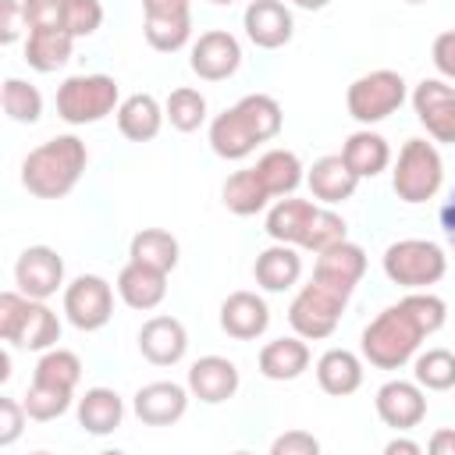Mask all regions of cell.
I'll use <instances>...</instances> for the list:
<instances>
[{"label": "cell", "mask_w": 455, "mask_h": 455, "mask_svg": "<svg viewBox=\"0 0 455 455\" xmlns=\"http://www.w3.org/2000/svg\"><path fill=\"white\" fill-rule=\"evenodd\" d=\"M89 149L78 135H57L21 160V185L36 199H64L85 174Z\"/></svg>", "instance_id": "obj_1"}, {"label": "cell", "mask_w": 455, "mask_h": 455, "mask_svg": "<svg viewBox=\"0 0 455 455\" xmlns=\"http://www.w3.org/2000/svg\"><path fill=\"white\" fill-rule=\"evenodd\" d=\"M423 338H427V331L419 327V320L402 302H395V306H387L384 313H377L363 327L359 348H363V359L370 366H377V370H402L409 359H416Z\"/></svg>", "instance_id": "obj_2"}, {"label": "cell", "mask_w": 455, "mask_h": 455, "mask_svg": "<svg viewBox=\"0 0 455 455\" xmlns=\"http://www.w3.org/2000/svg\"><path fill=\"white\" fill-rule=\"evenodd\" d=\"M352 291H355V288H348V284H341V281H334V277L313 270L309 284H302V288L295 291L291 306H288V323H291V331H295L299 338H306V341H323V338H331V334L338 331V323H341V313H345Z\"/></svg>", "instance_id": "obj_3"}, {"label": "cell", "mask_w": 455, "mask_h": 455, "mask_svg": "<svg viewBox=\"0 0 455 455\" xmlns=\"http://www.w3.org/2000/svg\"><path fill=\"white\" fill-rule=\"evenodd\" d=\"M441 185H444V160H441L437 146L427 139H409L398 149V160L391 171L395 196L409 206H419V203L434 199L441 192Z\"/></svg>", "instance_id": "obj_4"}, {"label": "cell", "mask_w": 455, "mask_h": 455, "mask_svg": "<svg viewBox=\"0 0 455 455\" xmlns=\"http://www.w3.org/2000/svg\"><path fill=\"white\" fill-rule=\"evenodd\" d=\"M384 274L391 284L398 288H430L437 284L444 274H448V256L437 242H427V238H402V242H391L384 249Z\"/></svg>", "instance_id": "obj_5"}, {"label": "cell", "mask_w": 455, "mask_h": 455, "mask_svg": "<svg viewBox=\"0 0 455 455\" xmlns=\"http://www.w3.org/2000/svg\"><path fill=\"white\" fill-rule=\"evenodd\" d=\"M121 89L110 75H71L57 89V117L68 124H96L114 114Z\"/></svg>", "instance_id": "obj_6"}, {"label": "cell", "mask_w": 455, "mask_h": 455, "mask_svg": "<svg viewBox=\"0 0 455 455\" xmlns=\"http://www.w3.org/2000/svg\"><path fill=\"white\" fill-rule=\"evenodd\" d=\"M345 103H348V114L359 121V124H377L384 117H391L402 103H405V78L391 68H377V71H366L359 75L348 92H345Z\"/></svg>", "instance_id": "obj_7"}, {"label": "cell", "mask_w": 455, "mask_h": 455, "mask_svg": "<svg viewBox=\"0 0 455 455\" xmlns=\"http://www.w3.org/2000/svg\"><path fill=\"white\" fill-rule=\"evenodd\" d=\"M64 316L78 331H100L114 316V288L100 274H78L64 284Z\"/></svg>", "instance_id": "obj_8"}, {"label": "cell", "mask_w": 455, "mask_h": 455, "mask_svg": "<svg viewBox=\"0 0 455 455\" xmlns=\"http://www.w3.org/2000/svg\"><path fill=\"white\" fill-rule=\"evenodd\" d=\"M412 110L434 142H455V89L441 78H423L412 89Z\"/></svg>", "instance_id": "obj_9"}, {"label": "cell", "mask_w": 455, "mask_h": 455, "mask_svg": "<svg viewBox=\"0 0 455 455\" xmlns=\"http://www.w3.org/2000/svg\"><path fill=\"white\" fill-rule=\"evenodd\" d=\"M188 68L203 78V82H224L242 68V46L231 32L224 28H210L192 43L188 53Z\"/></svg>", "instance_id": "obj_10"}, {"label": "cell", "mask_w": 455, "mask_h": 455, "mask_svg": "<svg viewBox=\"0 0 455 455\" xmlns=\"http://www.w3.org/2000/svg\"><path fill=\"white\" fill-rule=\"evenodd\" d=\"M14 284L28 299H50L64 288V259L50 245H28L14 263Z\"/></svg>", "instance_id": "obj_11"}, {"label": "cell", "mask_w": 455, "mask_h": 455, "mask_svg": "<svg viewBox=\"0 0 455 455\" xmlns=\"http://www.w3.org/2000/svg\"><path fill=\"white\" fill-rule=\"evenodd\" d=\"M373 405H377L380 423L398 430V434L412 430V427H419L427 419V395H423V387L416 380H387V384H380Z\"/></svg>", "instance_id": "obj_12"}, {"label": "cell", "mask_w": 455, "mask_h": 455, "mask_svg": "<svg viewBox=\"0 0 455 455\" xmlns=\"http://www.w3.org/2000/svg\"><path fill=\"white\" fill-rule=\"evenodd\" d=\"M188 384H174V380H153V384H142L135 391V416L146 423V427H171L185 416L188 409Z\"/></svg>", "instance_id": "obj_13"}, {"label": "cell", "mask_w": 455, "mask_h": 455, "mask_svg": "<svg viewBox=\"0 0 455 455\" xmlns=\"http://www.w3.org/2000/svg\"><path fill=\"white\" fill-rule=\"evenodd\" d=\"M139 352L153 366H174L188 352V331L178 316H149L139 331Z\"/></svg>", "instance_id": "obj_14"}, {"label": "cell", "mask_w": 455, "mask_h": 455, "mask_svg": "<svg viewBox=\"0 0 455 455\" xmlns=\"http://www.w3.org/2000/svg\"><path fill=\"white\" fill-rule=\"evenodd\" d=\"M185 384H188L192 398H199L206 405H220L228 398H235L242 377H238V366L231 359H224V355H203V359H196L188 366V380Z\"/></svg>", "instance_id": "obj_15"}, {"label": "cell", "mask_w": 455, "mask_h": 455, "mask_svg": "<svg viewBox=\"0 0 455 455\" xmlns=\"http://www.w3.org/2000/svg\"><path fill=\"white\" fill-rule=\"evenodd\" d=\"M242 25H245V36L252 39V46H259V50H281L295 32L291 11L281 0H252L242 14Z\"/></svg>", "instance_id": "obj_16"}, {"label": "cell", "mask_w": 455, "mask_h": 455, "mask_svg": "<svg viewBox=\"0 0 455 455\" xmlns=\"http://www.w3.org/2000/svg\"><path fill=\"white\" fill-rule=\"evenodd\" d=\"M220 327L235 341H252L270 327V306L256 291H231L220 302Z\"/></svg>", "instance_id": "obj_17"}, {"label": "cell", "mask_w": 455, "mask_h": 455, "mask_svg": "<svg viewBox=\"0 0 455 455\" xmlns=\"http://www.w3.org/2000/svg\"><path fill=\"white\" fill-rule=\"evenodd\" d=\"M117 295L124 306L132 309H156L167 295V274L156 270V267H146L139 259H128L117 274Z\"/></svg>", "instance_id": "obj_18"}, {"label": "cell", "mask_w": 455, "mask_h": 455, "mask_svg": "<svg viewBox=\"0 0 455 455\" xmlns=\"http://www.w3.org/2000/svg\"><path fill=\"white\" fill-rule=\"evenodd\" d=\"M114 114H117V132H121L128 142H149V139H156L160 128H164V121H167L164 107H160L156 96H149V92H132V96H124Z\"/></svg>", "instance_id": "obj_19"}, {"label": "cell", "mask_w": 455, "mask_h": 455, "mask_svg": "<svg viewBox=\"0 0 455 455\" xmlns=\"http://www.w3.org/2000/svg\"><path fill=\"white\" fill-rule=\"evenodd\" d=\"M306 181H309L313 199H320V203H327V206L352 199V196H355V185H359L355 171L345 164V156H341V153H331V156L313 160V167H309Z\"/></svg>", "instance_id": "obj_20"}, {"label": "cell", "mask_w": 455, "mask_h": 455, "mask_svg": "<svg viewBox=\"0 0 455 455\" xmlns=\"http://www.w3.org/2000/svg\"><path fill=\"white\" fill-rule=\"evenodd\" d=\"M320 206H313L309 199H295V196H284L270 206L267 213V235L274 242H284V245H295L302 249L309 228H313V217H316Z\"/></svg>", "instance_id": "obj_21"}, {"label": "cell", "mask_w": 455, "mask_h": 455, "mask_svg": "<svg viewBox=\"0 0 455 455\" xmlns=\"http://www.w3.org/2000/svg\"><path fill=\"white\" fill-rule=\"evenodd\" d=\"M252 277L263 291H288L299 277H302V256L295 252V245L274 242L270 249H263L252 263Z\"/></svg>", "instance_id": "obj_22"}, {"label": "cell", "mask_w": 455, "mask_h": 455, "mask_svg": "<svg viewBox=\"0 0 455 455\" xmlns=\"http://www.w3.org/2000/svg\"><path fill=\"white\" fill-rule=\"evenodd\" d=\"M57 341H60V316L46 306V299H28L11 345L28 348V352H46Z\"/></svg>", "instance_id": "obj_23"}, {"label": "cell", "mask_w": 455, "mask_h": 455, "mask_svg": "<svg viewBox=\"0 0 455 455\" xmlns=\"http://www.w3.org/2000/svg\"><path fill=\"white\" fill-rule=\"evenodd\" d=\"M309 370V345L306 338H274L259 348V373L267 380H295Z\"/></svg>", "instance_id": "obj_24"}, {"label": "cell", "mask_w": 455, "mask_h": 455, "mask_svg": "<svg viewBox=\"0 0 455 455\" xmlns=\"http://www.w3.org/2000/svg\"><path fill=\"white\" fill-rule=\"evenodd\" d=\"M316 384L334 395V398H345L352 391H359L363 384V359L348 348H327L320 359H316Z\"/></svg>", "instance_id": "obj_25"}, {"label": "cell", "mask_w": 455, "mask_h": 455, "mask_svg": "<svg viewBox=\"0 0 455 455\" xmlns=\"http://www.w3.org/2000/svg\"><path fill=\"white\" fill-rule=\"evenodd\" d=\"M124 419V402L117 391L110 387H89L82 398H78V427L85 434H96V437H107L121 427Z\"/></svg>", "instance_id": "obj_26"}, {"label": "cell", "mask_w": 455, "mask_h": 455, "mask_svg": "<svg viewBox=\"0 0 455 455\" xmlns=\"http://www.w3.org/2000/svg\"><path fill=\"white\" fill-rule=\"evenodd\" d=\"M341 156H345V164L355 171V178L363 181V178H377L380 171H387V164H391V146H387L384 135H377V132H370V128H359V132H352V135L345 139Z\"/></svg>", "instance_id": "obj_27"}, {"label": "cell", "mask_w": 455, "mask_h": 455, "mask_svg": "<svg viewBox=\"0 0 455 455\" xmlns=\"http://www.w3.org/2000/svg\"><path fill=\"white\" fill-rule=\"evenodd\" d=\"M256 146H259V139L249 132V124L242 121V114L235 107H228L224 114H217L210 121V149L220 160H245Z\"/></svg>", "instance_id": "obj_28"}, {"label": "cell", "mask_w": 455, "mask_h": 455, "mask_svg": "<svg viewBox=\"0 0 455 455\" xmlns=\"http://www.w3.org/2000/svg\"><path fill=\"white\" fill-rule=\"evenodd\" d=\"M71 46H75V36L68 28H28L25 60H28V68L50 75L71 60Z\"/></svg>", "instance_id": "obj_29"}, {"label": "cell", "mask_w": 455, "mask_h": 455, "mask_svg": "<svg viewBox=\"0 0 455 455\" xmlns=\"http://www.w3.org/2000/svg\"><path fill=\"white\" fill-rule=\"evenodd\" d=\"M302 160L291 153V149H267L259 160H256V174L263 181V188L274 196H291L299 185H302Z\"/></svg>", "instance_id": "obj_30"}, {"label": "cell", "mask_w": 455, "mask_h": 455, "mask_svg": "<svg viewBox=\"0 0 455 455\" xmlns=\"http://www.w3.org/2000/svg\"><path fill=\"white\" fill-rule=\"evenodd\" d=\"M82 380V359L71 352V348H46L32 370V384H43V387H53V391H68L75 395Z\"/></svg>", "instance_id": "obj_31"}, {"label": "cell", "mask_w": 455, "mask_h": 455, "mask_svg": "<svg viewBox=\"0 0 455 455\" xmlns=\"http://www.w3.org/2000/svg\"><path fill=\"white\" fill-rule=\"evenodd\" d=\"M220 199H224V206H228L235 217H252V213H259V210L270 203V192L263 188L256 167H242V171H235V174L224 181Z\"/></svg>", "instance_id": "obj_32"}, {"label": "cell", "mask_w": 455, "mask_h": 455, "mask_svg": "<svg viewBox=\"0 0 455 455\" xmlns=\"http://www.w3.org/2000/svg\"><path fill=\"white\" fill-rule=\"evenodd\" d=\"M178 252H181L178 249V238L171 231H164V228H142L132 238V245H128V256L132 259H139L146 267H156L164 274H171L178 267Z\"/></svg>", "instance_id": "obj_33"}, {"label": "cell", "mask_w": 455, "mask_h": 455, "mask_svg": "<svg viewBox=\"0 0 455 455\" xmlns=\"http://www.w3.org/2000/svg\"><path fill=\"white\" fill-rule=\"evenodd\" d=\"M235 110L242 114V121L249 124V132H252L259 142H270V139L281 132V121H284L281 103H277L274 96H267V92H249V96H242V100L235 103Z\"/></svg>", "instance_id": "obj_34"}, {"label": "cell", "mask_w": 455, "mask_h": 455, "mask_svg": "<svg viewBox=\"0 0 455 455\" xmlns=\"http://www.w3.org/2000/svg\"><path fill=\"white\" fill-rule=\"evenodd\" d=\"M412 377L423 391H451L455 387V352L427 348L412 359Z\"/></svg>", "instance_id": "obj_35"}, {"label": "cell", "mask_w": 455, "mask_h": 455, "mask_svg": "<svg viewBox=\"0 0 455 455\" xmlns=\"http://www.w3.org/2000/svg\"><path fill=\"white\" fill-rule=\"evenodd\" d=\"M0 103H4V114L11 121H18V124H36L43 117V96L25 78H4Z\"/></svg>", "instance_id": "obj_36"}, {"label": "cell", "mask_w": 455, "mask_h": 455, "mask_svg": "<svg viewBox=\"0 0 455 455\" xmlns=\"http://www.w3.org/2000/svg\"><path fill=\"white\" fill-rule=\"evenodd\" d=\"M164 114H167L171 128H178V132H196V128L206 121V96H203L199 89L178 85V89L167 96Z\"/></svg>", "instance_id": "obj_37"}, {"label": "cell", "mask_w": 455, "mask_h": 455, "mask_svg": "<svg viewBox=\"0 0 455 455\" xmlns=\"http://www.w3.org/2000/svg\"><path fill=\"white\" fill-rule=\"evenodd\" d=\"M146 43L160 53H174L192 39V18H146L142 21Z\"/></svg>", "instance_id": "obj_38"}, {"label": "cell", "mask_w": 455, "mask_h": 455, "mask_svg": "<svg viewBox=\"0 0 455 455\" xmlns=\"http://www.w3.org/2000/svg\"><path fill=\"white\" fill-rule=\"evenodd\" d=\"M71 398H75V395H68V391H53V387L32 384V387L25 391V398H21V405H25L28 419L50 423V419H57V416H64V412L71 409Z\"/></svg>", "instance_id": "obj_39"}, {"label": "cell", "mask_w": 455, "mask_h": 455, "mask_svg": "<svg viewBox=\"0 0 455 455\" xmlns=\"http://www.w3.org/2000/svg\"><path fill=\"white\" fill-rule=\"evenodd\" d=\"M348 238V224H345V217H338L334 210H316V217H313V228H309V235H306V242H302V249H309V252H323V249H331V245H338V242H345Z\"/></svg>", "instance_id": "obj_40"}, {"label": "cell", "mask_w": 455, "mask_h": 455, "mask_svg": "<svg viewBox=\"0 0 455 455\" xmlns=\"http://www.w3.org/2000/svg\"><path fill=\"white\" fill-rule=\"evenodd\" d=\"M103 25V4L100 0H64V28L75 39L92 36Z\"/></svg>", "instance_id": "obj_41"}, {"label": "cell", "mask_w": 455, "mask_h": 455, "mask_svg": "<svg viewBox=\"0 0 455 455\" xmlns=\"http://www.w3.org/2000/svg\"><path fill=\"white\" fill-rule=\"evenodd\" d=\"M28 28H64V0H21Z\"/></svg>", "instance_id": "obj_42"}, {"label": "cell", "mask_w": 455, "mask_h": 455, "mask_svg": "<svg viewBox=\"0 0 455 455\" xmlns=\"http://www.w3.org/2000/svg\"><path fill=\"white\" fill-rule=\"evenodd\" d=\"M25 419H28V412H25L21 402H14V398H0V448L14 444V441L21 437Z\"/></svg>", "instance_id": "obj_43"}, {"label": "cell", "mask_w": 455, "mask_h": 455, "mask_svg": "<svg viewBox=\"0 0 455 455\" xmlns=\"http://www.w3.org/2000/svg\"><path fill=\"white\" fill-rule=\"evenodd\" d=\"M316 451H320V441L309 430H288L270 444V455H316Z\"/></svg>", "instance_id": "obj_44"}, {"label": "cell", "mask_w": 455, "mask_h": 455, "mask_svg": "<svg viewBox=\"0 0 455 455\" xmlns=\"http://www.w3.org/2000/svg\"><path fill=\"white\" fill-rule=\"evenodd\" d=\"M21 28H28L21 0H0V43H4V46L18 43Z\"/></svg>", "instance_id": "obj_45"}, {"label": "cell", "mask_w": 455, "mask_h": 455, "mask_svg": "<svg viewBox=\"0 0 455 455\" xmlns=\"http://www.w3.org/2000/svg\"><path fill=\"white\" fill-rule=\"evenodd\" d=\"M430 57H434V68H437L444 78L455 82V28H448V32H441V36L434 39Z\"/></svg>", "instance_id": "obj_46"}, {"label": "cell", "mask_w": 455, "mask_h": 455, "mask_svg": "<svg viewBox=\"0 0 455 455\" xmlns=\"http://www.w3.org/2000/svg\"><path fill=\"white\" fill-rule=\"evenodd\" d=\"M146 18H192L188 0H142Z\"/></svg>", "instance_id": "obj_47"}, {"label": "cell", "mask_w": 455, "mask_h": 455, "mask_svg": "<svg viewBox=\"0 0 455 455\" xmlns=\"http://www.w3.org/2000/svg\"><path fill=\"white\" fill-rule=\"evenodd\" d=\"M441 231H444L448 245L455 249V188H451V196H448L444 206H441Z\"/></svg>", "instance_id": "obj_48"}, {"label": "cell", "mask_w": 455, "mask_h": 455, "mask_svg": "<svg viewBox=\"0 0 455 455\" xmlns=\"http://www.w3.org/2000/svg\"><path fill=\"white\" fill-rule=\"evenodd\" d=\"M430 451L434 455H455V430H434Z\"/></svg>", "instance_id": "obj_49"}, {"label": "cell", "mask_w": 455, "mask_h": 455, "mask_svg": "<svg viewBox=\"0 0 455 455\" xmlns=\"http://www.w3.org/2000/svg\"><path fill=\"white\" fill-rule=\"evenodd\" d=\"M384 451H387V455H419L423 448H419L416 441H409V437H395V441L384 444Z\"/></svg>", "instance_id": "obj_50"}, {"label": "cell", "mask_w": 455, "mask_h": 455, "mask_svg": "<svg viewBox=\"0 0 455 455\" xmlns=\"http://www.w3.org/2000/svg\"><path fill=\"white\" fill-rule=\"evenodd\" d=\"M295 7H302V11H320V7H327L331 0H291Z\"/></svg>", "instance_id": "obj_51"}, {"label": "cell", "mask_w": 455, "mask_h": 455, "mask_svg": "<svg viewBox=\"0 0 455 455\" xmlns=\"http://www.w3.org/2000/svg\"><path fill=\"white\" fill-rule=\"evenodd\" d=\"M11 377V352H0V380Z\"/></svg>", "instance_id": "obj_52"}, {"label": "cell", "mask_w": 455, "mask_h": 455, "mask_svg": "<svg viewBox=\"0 0 455 455\" xmlns=\"http://www.w3.org/2000/svg\"><path fill=\"white\" fill-rule=\"evenodd\" d=\"M210 4H217V7H231L235 0H210Z\"/></svg>", "instance_id": "obj_53"}, {"label": "cell", "mask_w": 455, "mask_h": 455, "mask_svg": "<svg viewBox=\"0 0 455 455\" xmlns=\"http://www.w3.org/2000/svg\"><path fill=\"white\" fill-rule=\"evenodd\" d=\"M405 4H427V0H405Z\"/></svg>", "instance_id": "obj_54"}]
</instances>
